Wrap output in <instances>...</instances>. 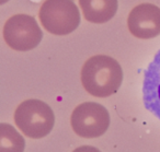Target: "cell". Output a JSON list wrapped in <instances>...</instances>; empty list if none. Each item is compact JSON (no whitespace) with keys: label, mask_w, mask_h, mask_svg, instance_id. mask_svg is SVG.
Returning <instances> with one entry per match:
<instances>
[{"label":"cell","mask_w":160,"mask_h":152,"mask_svg":"<svg viewBox=\"0 0 160 152\" xmlns=\"http://www.w3.org/2000/svg\"><path fill=\"white\" fill-rule=\"evenodd\" d=\"M122 81L123 70L121 65L110 56H92L81 69V83L92 96L108 97L114 94Z\"/></svg>","instance_id":"cell-1"},{"label":"cell","mask_w":160,"mask_h":152,"mask_svg":"<svg viewBox=\"0 0 160 152\" xmlns=\"http://www.w3.org/2000/svg\"><path fill=\"white\" fill-rule=\"evenodd\" d=\"M14 123L27 137L41 139L52 131L55 115L49 105L41 100H27L17 107Z\"/></svg>","instance_id":"cell-2"},{"label":"cell","mask_w":160,"mask_h":152,"mask_svg":"<svg viewBox=\"0 0 160 152\" xmlns=\"http://www.w3.org/2000/svg\"><path fill=\"white\" fill-rule=\"evenodd\" d=\"M38 18L44 29L53 35H68L80 24L79 9L72 0H45Z\"/></svg>","instance_id":"cell-3"},{"label":"cell","mask_w":160,"mask_h":152,"mask_svg":"<svg viewBox=\"0 0 160 152\" xmlns=\"http://www.w3.org/2000/svg\"><path fill=\"white\" fill-rule=\"evenodd\" d=\"M2 35L10 48L18 51H28L40 44L43 32L33 17L21 13L12 16L6 21Z\"/></svg>","instance_id":"cell-4"},{"label":"cell","mask_w":160,"mask_h":152,"mask_svg":"<svg viewBox=\"0 0 160 152\" xmlns=\"http://www.w3.org/2000/svg\"><path fill=\"white\" fill-rule=\"evenodd\" d=\"M71 127L82 138H97L105 134L110 126V114L103 105L86 102L73 110L70 117Z\"/></svg>","instance_id":"cell-5"},{"label":"cell","mask_w":160,"mask_h":152,"mask_svg":"<svg viewBox=\"0 0 160 152\" xmlns=\"http://www.w3.org/2000/svg\"><path fill=\"white\" fill-rule=\"evenodd\" d=\"M127 27L132 35L142 40L160 34V8L152 3H140L129 12Z\"/></svg>","instance_id":"cell-6"},{"label":"cell","mask_w":160,"mask_h":152,"mask_svg":"<svg viewBox=\"0 0 160 152\" xmlns=\"http://www.w3.org/2000/svg\"><path fill=\"white\" fill-rule=\"evenodd\" d=\"M142 100L145 107L160 119V49L144 71Z\"/></svg>","instance_id":"cell-7"},{"label":"cell","mask_w":160,"mask_h":152,"mask_svg":"<svg viewBox=\"0 0 160 152\" xmlns=\"http://www.w3.org/2000/svg\"><path fill=\"white\" fill-rule=\"evenodd\" d=\"M80 9L87 21L102 24L110 21L118 11V0H79Z\"/></svg>","instance_id":"cell-8"},{"label":"cell","mask_w":160,"mask_h":152,"mask_svg":"<svg viewBox=\"0 0 160 152\" xmlns=\"http://www.w3.org/2000/svg\"><path fill=\"white\" fill-rule=\"evenodd\" d=\"M25 141L9 124H0V152H23Z\"/></svg>","instance_id":"cell-9"},{"label":"cell","mask_w":160,"mask_h":152,"mask_svg":"<svg viewBox=\"0 0 160 152\" xmlns=\"http://www.w3.org/2000/svg\"><path fill=\"white\" fill-rule=\"evenodd\" d=\"M72 152H101L99 149L92 147V145H81V147L75 149Z\"/></svg>","instance_id":"cell-10"},{"label":"cell","mask_w":160,"mask_h":152,"mask_svg":"<svg viewBox=\"0 0 160 152\" xmlns=\"http://www.w3.org/2000/svg\"><path fill=\"white\" fill-rule=\"evenodd\" d=\"M7 1H8V0H0V3H1V5H3V3H6Z\"/></svg>","instance_id":"cell-11"}]
</instances>
